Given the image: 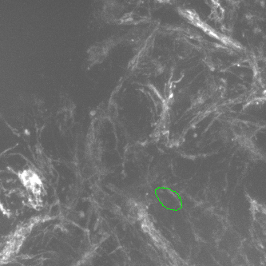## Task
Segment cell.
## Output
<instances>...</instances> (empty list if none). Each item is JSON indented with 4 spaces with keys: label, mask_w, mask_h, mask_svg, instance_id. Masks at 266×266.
<instances>
[{
    "label": "cell",
    "mask_w": 266,
    "mask_h": 266,
    "mask_svg": "<svg viewBox=\"0 0 266 266\" xmlns=\"http://www.w3.org/2000/svg\"><path fill=\"white\" fill-rule=\"evenodd\" d=\"M0 134H1V133H0ZM3 134H3H3H1V137H2V136H3ZM1 139H2V138H0V142H1Z\"/></svg>",
    "instance_id": "6da1fadb"
}]
</instances>
